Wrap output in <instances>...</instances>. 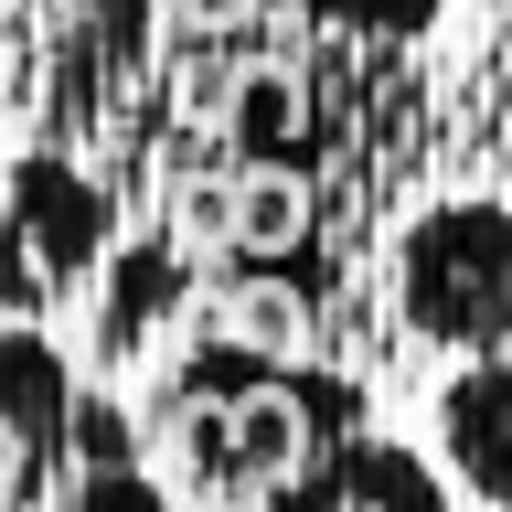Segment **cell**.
Wrapping results in <instances>:
<instances>
[{
    "mask_svg": "<svg viewBox=\"0 0 512 512\" xmlns=\"http://www.w3.org/2000/svg\"><path fill=\"white\" fill-rule=\"evenodd\" d=\"M438 459L459 470V491L480 512H512V342L470 352L438 384Z\"/></svg>",
    "mask_w": 512,
    "mask_h": 512,
    "instance_id": "obj_6",
    "label": "cell"
},
{
    "mask_svg": "<svg viewBox=\"0 0 512 512\" xmlns=\"http://www.w3.org/2000/svg\"><path fill=\"white\" fill-rule=\"evenodd\" d=\"M139 427H150V459L171 470V491L192 512H256L331 438L374 427V374L203 320L139 374Z\"/></svg>",
    "mask_w": 512,
    "mask_h": 512,
    "instance_id": "obj_1",
    "label": "cell"
},
{
    "mask_svg": "<svg viewBox=\"0 0 512 512\" xmlns=\"http://www.w3.org/2000/svg\"><path fill=\"white\" fill-rule=\"evenodd\" d=\"M256 512H480V502L459 491L448 459L384 438V427H352V438L320 448L310 470H288Z\"/></svg>",
    "mask_w": 512,
    "mask_h": 512,
    "instance_id": "obj_4",
    "label": "cell"
},
{
    "mask_svg": "<svg viewBox=\"0 0 512 512\" xmlns=\"http://www.w3.org/2000/svg\"><path fill=\"white\" fill-rule=\"evenodd\" d=\"M448 118H459V150L512 182V0H480V43L448 86Z\"/></svg>",
    "mask_w": 512,
    "mask_h": 512,
    "instance_id": "obj_7",
    "label": "cell"
},
{
    "mask_svg": "<svg viewBox=\"0 0 512 512\" xmlns=\"http://www.w3.org/2000/svg\"><path fill=\"white\" fill-rule=\"evenodd\" d=\"M75 416H86V384L43 342V320H11L0 342V427H11V512L54 502L64 459H75Z\"/></svg>",
    "mask_w": 512,
    "mask_h": 512,
    "instance_id": "obj_5",
    "label": "cell"
},
{
    "mask_svg": "<svg viewBox=\"0 0 512 512\" xmlns=\"http://www.w3.org/2000/svg\"><path fill=\"white\" fill-rule=\"evenodd\" d=\"M118 246H128V192L96 160L22 139V160H11V320H43L54 299L96 288Z\"/></svg>",
    "mask_w": 512,
    "mask_h": 512,
    "instance_id": "obj_3",
    "label": "cell"
},
{
    "mask_svg": "<svg viewBox=\"0 0 512 512\" xmlns=\"http://www.w3.org/2000/svg\"><path fill=\"white\" fill-rule=\"evenodd\" d=\"M406 352L470 363L512 342V192H427L374 256Z\"/></svg>",
    "mask_w": 512,
    "mask_h": 512,
    "instance_id": "obj_2",
    "label": "cell"
}]
</instances>
